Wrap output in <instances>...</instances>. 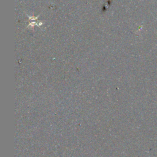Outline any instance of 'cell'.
<instances>
[{"label": "cell", "instance_id": "1", "mask_svg": "<svg viewBox=\"0 0 157 157\" xmlns=\"http://www.w3.org/2000/svg\"><path fill=\"white\" fill-rule=\"evenodd\" d=\"M156 21H157V19H156Z\"/></svg>", "mask_w": 157, "mask_h": 157}]
</instances>
